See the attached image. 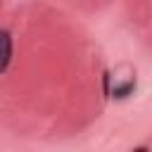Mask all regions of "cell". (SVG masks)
Listing matches in <instances>:
<instances>
[{"instance_id": "6da1fadb", "label": "cell", "mask_w": 152, "mask_h": 152, "mask_svg": "<svg viewBox=\"0 0 152 152\" xmlns=\"http://www.w3.org/2000/svg\"><path fill=\"white\" fill-rule=\"evenodd\" d=\"M10 55H12V48H10V36L5 33V62H2V69H7V62H10Z\"/></svg>"}]
</instances>
